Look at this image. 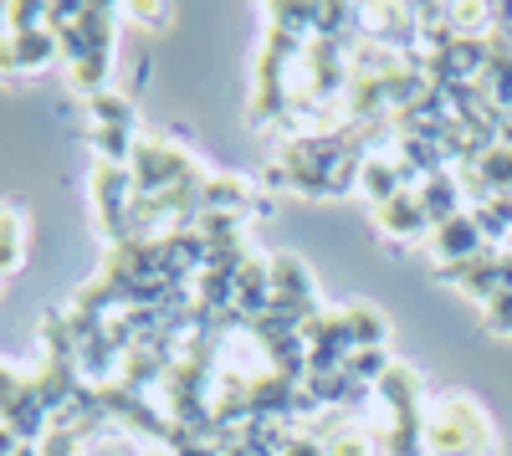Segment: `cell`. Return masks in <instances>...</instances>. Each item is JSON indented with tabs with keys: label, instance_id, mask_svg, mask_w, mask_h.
Wrapping results in <instances>:
<instances>
[{
	"label": "cell",
	"instance_id": "6da1fadb",
	"mask_svg": "<svg viewBox=\"0 0 512 456\" xmlns=\"http://www.w3.org/2000/svg\"><path fill=\"white\" fill-rule=\"evenodd\" d=\"M487 451H492L487 416L472 400L446 395L436 405V416L425 421V456H487Z\"/></svg>",
	"mask_w": 512,
	"mask_h": 456
},
{
	"label": "cell",
	"instance_id": "7a4b0ae2",
	"mask_svg": "<svg viewBox=\"0 0 512 456\" xmlns=\"http://www.w3.org/2000/svg\"><path fill=\"white\" fill-rule=\"evenodd\" d=\"M128 175H134V190L139 195H159V190H175V185L210 180L180 144H164V139H139L134 159H128Z\"/></svg>",
	"mask_w": 512,
	"mask_h": 456
},
{
	"label": "cell",
	"instance_id": "3957f363",
	"mask_svg": "<svg viewBox=\"0 0 512 456\" xmlns=\"http://www.w3.org/2000/svg\"><path fill=\"white\" fill-rule=\"evenodd\" d=\"M0 426H11L26 446H41V436L52 431V410L41 405L31 375H16L11 364H0Z\"/></svg>",
	"mask_w": 512,
	"mask_h": 456
},
{
	"label": "cell",
	"instance_id": "277c9868",
	"mask_svg": "<svg viewBox=\"0 0 512 456\" xmlns=\"http://www.w3.org/2000/svg\"><path fill=\"white\" fill-rule=\"evenodd\" d=\"M374 400L390 410L395 426H425L420 421V380H415L410 364H390V369H384V380L374 385Z\"/></svg>",
	"mask_w": 512,
	"mask_h": 456
},
{
	"label": "cell",
	"instance_id": "5b68a950",
	"mask_svg": "<svg viewBox=\"0 0 512 456\" xmlns=\"http://www.w3.org/2000/svg\"><path fill=\"white\" fill-rule=\"evenodd\" d=\"M31 385H36V395H41V405L52 410V416H62V410L72 405V400H82V390H88V380H82V369L77 364H67V359H47L31 375Z\"/></svg>",
	"mask_w": 512,
	"mask_h": 456
},
{
	"label": "cell",
	"instance_id": "8992f818",
	"mask_svg": "<svg viewBox=\"0 0 512 456\" xmlns=\"http://www.w3.org/2000/svg\"><path fill=\"white\" fill-rule=\"evenodd\" d=\"M374 221L384 236L395 241H415V236H431V216H425V205L415 190H400L390 205H374Z\"/></svg>",
	"mask_w": 512,
	"mask_h": 456
},
{
	"label": "cell",
	"instance_id": "52a82bcc",
	"mask_svg": "<svg viewBox=\"0 0 512 456\" xmlns=\"http://www.w3.org/2000/svg\"><path fill=\"white\" fill-rule=\"evenodd\" d=\"M482 246H487V241H482L477 221L466 216V211H461V216H451L446 226H436V231H431V252H436V262H441V267H451V262H466V257H477Z\"/></svg>",
	"mask_w": 512,
	"mask_h": 456
},
{
	"label": "cell",
	"instance_id": "ba28073f",
	"mask_svg": "<svg viewBox=\"0 0 512 456\" xmlns=\"http://www.w3.org/2000/svg\"><path fill=\"white\" fill-rule=\"evenodd\" d=\"M292 400L297 385L277 369H256L251 375V416H272V421H292Z\"/></svg>",
	"mask_w": 512,
	"mask_h": 456
},
{
	"label": "cell",
	"instance_id": "9c48e42d",
	"mask_svg": "<svg viewBox=\"0 0 512 456\" xmlns=\"http://www.w3.org/2000/svg\"><path fill=\"white\" fill-rule=\"evenodd\" d=\"M246 323L251 318H262L267 308H272V272H267V262H256V257H246V267H241V277H236V303H231Z\"/></svg>",
	"mask_w": 512,
	"mask_h": 456
},
{
	"label": "cell",
	"instance_id": "30bf717a",
	"mask_svg": "<svg viewBox=\"0 0 512 456\" xmlns=\"http://www.w3.org/2000/svg\"><path fill=\"white\" fill-rule=\"evenodd\" d=\"M415 195H420V205H425V216H431V231L436 226H446L451 216H461V180L456 175H431V180H420L415 185Z\"/></svg>",
	"mask_w": 512,
	"mask_h": 456
},
{
	"label": "cell",
	"instance_id": "8fae6325",
	"mask_svg": "<svg viewBox=\"0 0 512 456\" xmlns=\"http://www.w3.org/2000/svg\"><path fill=\"white\" fill-rule=\"evenodd\" d=\"M359 190L374 200V205H390L400 190H410L405 185V175H400V164L390 159V154H369L364 159V175H359Z\"/></svg>",
	"mask_w": 512,
	"mask_h": 456
},
{
	"label": "cell",
	"instance_id": "7c38bea8",
	"mask_svg": "<svg viewBox=\"0 0 512 456\" xmlns=\"http://www.w3.org/2000/svg\"><path fill=\"white\" fill-rule=\"evenodd\" d=\"M251 200V185L241 175H210L200 185V211H226V216H241Z\"/></svg>",
	"mask_w": 512,
	"mask_h": 456
},
{
	"label": "cell",
	"instance_id": "4fadbf2b",
	"mask_svg": "<svg viewBox=\"0 0 512 456\" xmlns=\"http://www.w3.org/2000/svg\"><path fill=\"white\" fill-rule=\"evenodd\" d=\"M57 36L41 26V31H21L11 36V57H16V72H41V67H52L57 62Z\"/></svg>",
	"mask_w": 512,
	"mask_h": 456
},
{
	"label": "cell",
	"instance_id": "5bb4252c",
	"mask_svg": "<svg viewBox=\"0 0 512 456\" xmlns=\"http://www.w3.org/2000/svg\"><path fill=\"white\" fill-rule=\"evenodd\" d=\"M41 344H47V359H67V364H77V354H82V334H77L72 313L52 308L47 318H41Z\"/></svg>",
	"mask_w": 512,
	"mask_h": 456
},
{
	"label": "cell",
	"instance_id": "9a60e30c",
	"mask_svg": "<svg viewBox=\"0 0 512 456\" xmlns=\"http://www.w3.org/2000/svg\"><path fill=\"white\" fill-rule=\"evenodd\" d=\"M118 364H123V349H118V344L103 334V328H98V334H93L88 344H82V354H77V369H82V380H88V385L108 380Z\"/></svg>",
	"mask_w": 512,
	"mask_h": 456
},
{
	"label": "cell",
	"instance_id": "2e32d148",
	"mask_svg": "<svg viewBox=\"0 0 512 456\" xmlns=\"http://www.w3.org/2000/svg\"><path fill=\"white\" fill-rule=\"evenodd\" d=\"M344 323H349L354 349H384V339H390V323H384V313L369 308V303H349L344 308Z\"/></svg>",
	"mask_w": 512,
	"mask_h": 456
},
{
	"label": "cell",
	"instance_id": "e0dca14e",
	"mask_svg": "<svg viewBox=\"0 0 512 456\" xmlns=\"http://www.w3.org/2000/svg\"><path fill=\"white\" fill-rule=\"evenodd\" d=\"M113 6H82L77 16V31L88 41V57H113Z\"/></svg>",
	"mask_w": 512,
	"mask_h": 456
},
{
	"label": "cell",
	"instance_id": "ac0fdd59",
	"mask_svg": "<svg viewBox=\"0 0 512 456\" xmlns=\"http://www.w3.org/2000/svg\"><path fill=\"white\" fill-rule=\"evenodd\" d=\"M88 113H93V129H128L134 134V103H128L123 93H93L88 98Z\"/></svg>",
	"mask_w": 512,
	"mask_h": 456
},
{
	"label": "cell",
	"instance_id": "d6986e66",
	"mask_svg": "<svg viewBox=\"0 0 512 456\" xmlns=\"http://www.w3.org/2000/svg\"><path fill=\"white\" fill-rule=\"evenodd\" d=\"M21 241H26V216L16 205H0V277L21 267Z\"/></svg>",
	"mask_w": 512,
	"mask_h": 456
},
{
	"label": "cell",
	"instance_id": "ffe728a7",
	"mask_svg": "<svg viewBox=\"0 0 512 456\" xmlns=\"http://www.w3.org/2000/svg\"><path fill=\"white\" fill-rule=\"evenodd\" d=\"M472 221L482 241H507L512 236V195H492L487 205H472Z\"/></svg>",
	"mask_w": 512,
	"mask_h": 456
},
{
	"label": "cell",
	"instance_id": "44dd1931",
	"mask_svg": "<svg viewBox=\"0 0 512 456\" xmlns=\"http://www.w3.org/2000/svg\"><path fill=\"white\" fill-rule=\"evenodd\" d=\"M267 26H277V31H292V36H313V16H318V0H282V6H267Z\"/></svg>",
	"mask_w": 512,
	"mask_h": 456
},
{
	"label": "cell",
	"instance_id": "7402d4cb",
	"mask_svg": "<svg viewBox=\"0 0 512 456\" xmlns=\"http://www.w3.org/2000/svg\"><path fill=\"white\" fill-rule=\"evenodd\" d=\"M93 149H98V164H123V170H128V159H134L139 139L128 134V129H93Z\"/></svg>",
	"mask_w": 512,
	"mask_h": 456
},
{
	"label": "cell",
	"instance_id": "603a6c76",
	"mask_svg": "<svg viewBox=\"0 0 512 456\" xmlns=\"http://www.w3.org/2000/svg\"><path fill=\"white\" fill-rule=\"evenodd\" d=\"M390 364H395V359L384 354V349H354L344 369H349V380H354V385H369V390H374V385L384 380V369H390Z\"/></svg>",
	"mask_w": 512,
	"mask_h": 456
},
{
	"label": "cell",
	"instance_id": "cb8c5ba5",
	"mask_svg": "<svg viewBox=\"0 0 512 456\" xmlns=\"http://www.w3.org/2000/svg\"><path fill=\"white\" fill-rule=\"evenodd\" d=\"M41 26H47V6H41V0H11L6 6V36L41 31Z\"/></svg>",
	"mask_w": 512,
	"mask_h": 456
},
{
	"label": "cell",
	"instance_id": "d4e9b609",
	"mask_svg": "<svg viewBox=\"0 0 512 456\" xmlns=\"http://www.w3.org/2000/svg\"><path fill=\"white\" fill-rule=\"evenodd\" d=\"M82 441H88V436H82V431H72V426H62V421H52V431L47 436H41V456H77L82 451Z\"/></svg>",
	"mask_w": 512,
	"mask_h": 456
},
{
	"label": "cell",
	"instance_id": "484cf974",
	"mask_svg": "<svg viewBox=\"0 0 512 456\" xmlns=\"http://www.w3.org/2000/svg\"><path fill=\"white\" fill-rule=\"evenodd\" d=\"M482 323L492 328V334H512V293H497V298H487L482 303Z\"/></svg>",
	"mask_w": 512,
	"mask_h": 456
},
{
	"label": "cell",
	"instance_id": "4316f807",
	"mask_svg": "<svg viewBox=\"0 0 512 456\" xmlns=\"http://www.w3.org/2000/svg\"><path fill=\"white\" fill-rule=\"evenodd\" d=\"M77 16H82L77 0H57V6H47V31H62V26H72Z\"/></svg>",
	"mask_w": 512,
	"mask_h": 456
},
{
	"label": "cell",
	"instance_id": "83f0119b",
	"mask_svg": "<svg viewBox=\"0 0 512 456\" xmlns=\"http://www.w3.org/2000/svg\"><path fill=\"white\" fill-rule=\"evenodd\" d=\"M282 456H328V451H323V441H318L313 431H297V436L287 441V451H282Z\"/></svg>",
	"mask_w": 512,
	"mask_h": 456
},
{
	"label": "cell",
	"instance_id": "f1b7e54d",
	"mask_svg": "<svg viewBox=\"0 0 512 456\" xmlns=\"http://www.w3.org/2000/svg\"><path fill=\"white\" fill-rule=\"evenodd\" d=\"M128 16H134L139 26H154V31H159V26L169 21V6H128Z\"/></svg>",
	"mask_w": 512,
	"mask_h": 456
},
{
	"label": "cell",
	"instance_id": "f546056e",
	"mask_svg": "<svg viewBox=\"0 0 512 456\" xmlns=\"http://www.w3.org/2000/svg\"><path fill=\"white\" fill-rule=\"evenodd\" d=\"M0 77H21L16 72V57H11V36H0Z\"/></svg>",
	"mask_w": 512,
	"mask_h": 456
},
{
	"label": "cell",
	"instance_id": "4dcf8cb0",
	"mask_svg": "<svg viewBox=\"0 0 512 456\" xmlns=\"http://www.w3.org/2000/svg\"><path fill=\"white\" fill-rule=\"evenodd\" d=\"M16 451H21V436L11 426H0V456H16Z\"/></svg>",
	"mask_w": 512,
	"mask_h": 456
},
{
	"label": "cell",
	"instance_id": "1f68e13d",
	"mask_svg": "<svg viewBox=\"0 0 512 456\" xmlns=\"http://www.w3.org/2000/svg\"><path fill=\"white\" fill-rule=\"evenodd\" d=\"M221 456H256L251 446H231V451H221Z\"/></svg>",
	"mask_w": 512,
	"mask_h": 456
},
{
	"label": "cell",
	"instance_id": "d6a6232c",
	"mask_svg": "<svg viewBox=\"0 0 512 456\" xmlns=\"http://www.w3.org/2000/svg\"><path fill=\"white\" fill-rule=\"evenodd\" d=\"M16 456H41V451H36V446H26V441H21V451H16Z\"/></svg>",
	"mask_w": 512,
	"mask_h": 456
},
{
	"label": "cell",
	"instance_id": "836d02e7",
	"mask_svg": "<svg viewBox=\"0 0 512 456\" xmlns=\"http://www.w3.org/2000/svg\"><path fill=\"white\" fill-rule=\"evenodd\" d=\"M149 456H175V451H164V446H154V451H149Z\"/></svg>",
	"mask_w": 512,
	"mask_h": 456
},
{
	"label": "cell",
	"instance_id": "e575fe53",
	"mask_svg": "<svg viewBox=\"0 0 512 456\" xmlns=\"http://www.w3.org/2000/svg\"><path fill=\"white\" fill-rule=\"evenodd\" d=\"M507 252H512V236H507Z\"/></svg>",
	"mask_w": 512,
	"mask_h": 456
}]
</instances>
